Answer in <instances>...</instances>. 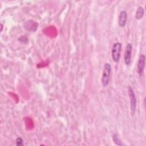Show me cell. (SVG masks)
<instances>
[{
    "instance_id": "cell-1",
    "label": "cell",
    "mask_w": 146,
    "mask_h": 146,
    "mask_svg": "<svg viewBox=\"0 0 146 146\" xmlns=\"http://www.w3.org/2000/svg\"><path fill=\"white\" fill-rule=\"evenodd\" d=\"M111 72V65L109 63H106L104 66L102 76V83L103 87H106L110 83Z\"/></svg>"
},
{
    "instance_id": "cell-2",
    "label": "cell",
    "mask_w": 146,
    "mask_h": 146,
    "mask_svg": "<svg viewBox=\"0 0 146 146\" xmlns=\"http://www.w3.org/2000/svg\"><path fill=\"white\" fill-rule=\"evenodd\" d=\"M121 50V44L120 42L115 43L112 47L111 50V56L112 60L118 63L120 58Z\"/></svg>"
},
{
    "instance_id": "cell-3",
    "label": "cell",
    "mask_w": 146,
    "mask_h": 146,
    "mask_svg": "<svg viewBox=\"0 0 146 146\" xmlns=\"http://www.w3.org/2000/svg\"><path fill=\"white\" fill-rule=\"evenodd\" d=\"M128 92L130 100V107L131 115L133 116L136 109V98L133 88L130 86H128Z\"/></svg>"
},
{
    "instance_id": "cell-4",
    "label": "cell",
    "mask_w": 146,
    "mask_h": 146,
    "mask_svg": "<svg viewBox=\"0 0 146 146\" xmlns=\"http://www.w3.org/2000/svg\"><path fill=\"white\" fill-rule=\"evenodd\" d=\"M145 56L144 54H142L140 55L137 64V73L139 76H141L143 74L144 67H145Z\"/></svg>"
},
{
    "instance_id": "cell-5",
    "label": "cell",
    "mask_w": 146,
    "mask_h": 146,
    "mask_svg": "<svg viewBox=\"0 0 146 146\" xmlns=\"http://www.w3.org/2000/svg\"><path fill=\"white\" fill-rule=\"evenodd\" d=\"M132 51V45L130 43H127L125 47L124 55V62L126 65L127 66L129 65L131 62Z\"/></svg>"
},
{
    "instance_id": "cell-6",
    "label": "cell",
    "mask_w": 146,
    "mask_h": 146,
    "mask_svg": "<svg viewBox=\"0 0 146 146\" xmlns=\"http://www.w3.org/2000/svg\"><path fill=\"white\" fill-rule=\"evenodd\" d=\"M128 14L126 11L121 10L119 14L118 18V25L120 27H124L127 22Z\"/></svg>"
},
{
    "instance_id": "cell-7",
    "label": "cell",
    "mask_w": 146,
    "mask_h": 146,
    "mask_svg": "<svg viewBox=\"0 0 146 146\" xmlns=\"http://www.w3.org/2000/svg\"><path fill=\"white\" fill-rule=\"evenodd\" d=\"M144 15V9L142 6L138 7L136 14H135V18L136 19H141Z\"/></svg>"
},
{
    "instance_id": "cell-8",
    "label": "cell",
    "mask_w": 146,
    "mask_h": 146,
    "mask_svg": "<svg viewBox=\"0 0 146 146\" xmlns=\"http://www.w3.org/2000/svg\"><path fill=\"white\" fill-rule=\"evenodd\" d=\"M112 139L116 145H123L121 141L120 140V139H119V137L117 134H114L113 135Z\"/></svg>"
},
{
    "instance_id": "cell-9",
    "label": "cell",
    "mask_w": 146,
    "mask_h": 146,
    "mask_svg": "<svg viewBox=\"0 0 146 146\" xmlns=\"http://www.w3.org/2000/svg\"><path fill=\"white\" fill-rule=\"evenodd\" d=\"M16 145L17 146H21L23 145V140L22 138L18 137L16 139Z\"/></svg>"
},
{
    "instance_id": "cell-10",
    "label": "cell",
    "mask_w": 146,
    "mask_h": 146,
    "mask_svg": "<svg viewBox=\"0 0 146 146\" xmlns=\"http://www.w3.org/2000/svg\"><path fill=\"white\" fill-rule=\"evenodd\" d=\"M1 31H2V28H3V26H2V24H1Z\"/></svg>"
}]
</instances>
